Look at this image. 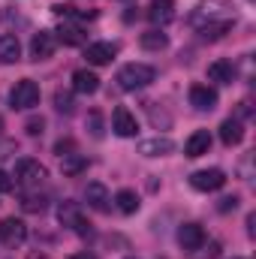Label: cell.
Returning <instances> with one entry per match:
<instances>
[{
  "label": "cell",
  "instance_id": "cell-12",
  "mask_svg": "<svg viewBox=\"0 0 256 259\" xmlns=\"http://www.w3.org/2000/svg\"><path fill=\"white\" fill-rule=\"evenodd\" d=\"M175 151V142L169 136H154V139H145L139 142V154L142 157H166Z\"/></svg>",
  "mask_w": 256,
  "mask_h": 259
},
{
  "label": "cell",
  "instance_id": "cell-3",
  "mask_svg": "<svg viewBox=\"0 0 256 259\" xmlns=\"http://www.w3.org/2000/svg\"><path fill=\"white\" fill-rule=\"evenodd\" d=\"M36 103H39V84L30 81V78L15 81V88L9 91V106L18 109V112H27V109H33Z\"/></svg>",
  "mask_w": 256,
  "mask_h": 259
},
{
  "label": "cell",
  "instance_id": "cell-24",
  "mask_svg": "<svg viewBox=\"0 0 256 259\" xmlns=\"http://www.w3.org/2000/svg\"><path fill=\"white\" fill-rule=\"evenodd\" d=\"M232 30V18H226V21H214V24H205V27H199V36L202 39H220L223 33H229Z\"/></svg>",
  "mask_w": 256,
  "mask_h": 259
},
{
  "label": "cell",
  "instance_id": "cell-9",
  "mask_svg": "<svg viewBox=\"0 0 256 259\" xmlns=\"http://www.w3.org/2000/svg\"><path fill=\"white\" fill-rule=\"evenodd\" d=\"M112 130H115L121 139H130V136L139 133V121H136V115L130 112L127 106H118V109L112 112Z\"/></svg>",
  "mask_w": 256,
  "mask_h": 259
},
{
  "label": "cell",
  "instance_id": "cell-39",
  "mask_svg": "<svg viewBox=\"0 0 256 259\" xmlns=\"http://www.w3.org/2000/svg\"><path fill=\"white\" fill-rule=\"evenodd\" d=\"M130 259H136V256H130Z\"/></svg>",
  "mask_w": 256,
  "mask_h": 259
},
{
  "label": "cell",
  "instance_id": "cell-14",
  "mask_svg": "<svg viewBox=\"0 0 256 259\" xmlns=\"http://www.w3.org/2000/svg\"><path fill=\"white\" fill-rule=\"evenodd\" d=\"M72 91L75 94H97L100 91V75L94 69H75L72 72Z\"/></svg>",
  "mask_w": 256,
  "mask_h": 259
},
{
  "label": "cell",
  "instance_id": "cell-30",
  "mask_svg": "<svg viewBox=\"0 0 256 259\" xmlns=\"http://www.w3.org/2000/svg\"><path fill=\"white\" fill-rule=\"evenodd\" d=\"M24 130H27V136H42V130H46V121H42V118H30V121L24 124Z\"/></svg>",
  "mask_w": 256,
  "mask_h": 259
},
{
  "label": "cell",
  "instance_id": "cell-26",
  "mask_svg": "<svg viewBox=\"0 0 256 259\" xmlns=\"http://www.w3.org/2000/svg\"><path fill=\"white\" fill-rule=\"evenodd\" d=\"M115 205H118L121 214H136V211H139V196L133 193V190H118Z\"/></svg>",
  "mask_w": 256,
  "mask_h": 259
},
{
  "label": "cell",
  "instance_id": "cell-18",
  "mask_svg": "<svg viewBox=\"0 0 256 259\" xmlns=\"http://www.w3.org/2000/svg\"><path fill=\"white\" fill-rule=\"evenodd\" d=\"M202 241H205V232H202L199 223H184V226L178 229V244H181L184 250H196Z\"/></svg>",
  "mask_w": 256,
  "mask_h": 259
},
{
  "label": "cell",
  "instance_id": "cell-16",
  "mask_svg": "<svg viewBox=\"0 0 256 259\" xmlns=\"http://www.w3.org/2000/svg\"><path fill=\"white\" fill-rule=\"evenodd\" d=\"M84 199H88V205H91L94 211H109V202H112L106 184H100V181H91V184L84 187Z\"/></svg>",
  "mask_w": 256,
  "mask_h": 259
},
{
  "label": "cell",
  "instance_id": "cell-33",
  "mask_svg": "<svg viewBox=\"0 0 256 259\" xmlns=\"http://www.w3.org/2000/svg\"><path fill=\"white\" fill-rule=\"evenodd\" d=\"M9 154H15V142L12 139H0V160H6Z\"/></svg>",
  "mask_w": 256,
  "mask_h": 259
},
{
  "label": "cell",
  "instance_id": "cell-10",
  "mask_svg": "<svg viewBox=\"0 0 256 259\" xmlns=\"http://www.w3.org/2000/svg\"><path fill=\"white\" fill-rule=\"evenodd\" d=\"M115 55H118V46H115V42H91V46L84 49V58H88V64L91 66L112 64Z\"/></svg>",
  "mask_w": 256,
  "mask_h": 259
},
{
  "label": "cell",
  "instance_id": "cell-32",
  "mask_svg": "<svg viewBox=\"0 0 256 259\" xmlns=\"http://www.w3.org/2000/svg\"><path fill=\"white\" fill-rule=\"evenodd\" d=\"M12 187H15V178H12L9 172H3V169H0V193H9Z\"/></svg>",
  "mask_w": 256,
  "mask_h": 259
},
{
  "label": "cell",
  "instance_id": "cell-13",
  "mask_svg": "<svg viewBox=\"0 0 256 259\" xmlns=\"http://www.w3.org/2000/svg\"><path fill=\"white\" fill-rule=\"evenodd\" d=\"M190 106L199 112H211L217 106V91L208 84H193L190 88Z\"/></svg>",
  "mask_w": 256,
  "mask_h": 259
},
{
  "label": "cell",
  "instance_id": "cell-22",
  "mask_svg": "<svg viewBox=\"0 0 256 259\" xmlns=\"http://www.w3.org/2000/svg\"><path fill=\"white\" fill-rule=\"evenodd\" d=\"M55 33H58L55 39H61L64 46H81V42H84V30H81L78 24H61Z\"/></svg>",
  "mask_w": 256,
  "mask_h": 259
},
{
  "label": "cell",
  "instance_id": "cell-21",
  "mask_svg": "<svg viewBox=\"0 0 256 259\" xmlns=\"http://www.w3.org/2000/svg\"><path fill=\"white\" fill-rule=\"evenodd\" d=\"M139 46H142L145 52H163V49L169 46V39H166V33H160V30L154 27V30H145V33L139 36Z\"/></svg>",
  "mask_w": 256,
  "mask_h": 259
},
{
  "label": "cell",
  "instance_id": "cell-4",
  "mask_svg": "<svg viewBox=\"0 0 256 259\" xmlns=\"http://www.w3.org/2000/svg\"><path fill=\"white\" fill-rule=\"evenodd\" d=\"M58 220H61V226L72 229L75 235H91V223L84 220V214H81L78 202H72V199H66V202L58 205Z\"/></svg>",
  "mask_w": 256,
  "mask_h": 259
},
{
  "label": "cell",
  "instance_id": "cell-31",
  "mask_svg": "<svg viewBox=\"0 0 256 259\" xmlns=\"http://www.w3.org/2000/svg\"><path fill=\"white\" fill-rule=\"evenodd\" d=\"M235 208H238V196H223V199L217 202V211H223V214H226V211H235Z\"/></svg>",
  "mask_w": 256,
  "mask_h": 259
},
{
  "label": "cell",
  "instance_id": "cell-36",
  "mask_svg": "<svg viewBox=\"0 0 256 259\" xmlns=\"http://www.w3.org/2000/svg\"><path fill=\"white\" fill-rule=\"evenodd\" d=\"M69 259H97L94 253H88V250H81V253H72Z\"/></svg>",
  "mask_w": 256,
  "mask_h": 259
},
{
  "label": "cell",
  "instance_id": "cell-23",
  "mask_svg": "<svg viewBox=\"0 0 256 259\" xmlns=\"http://www.w3.org/2000/svg\"><path fill=\"white\" fill-rule=\"evenodd\" d=\"M84 169H88V160H84L81 154H75V151H72V154L61 157V172L69 175V178H72V175H81Z\"/></svg>",
  "mask_w": 256,
  "mask_h": 259
},
{
  "label": "cell",
  "instance_id": "cell-15",
  "mask_svg": "<svg viewBox=\"0 0 256 259\" xmlns=\"http://www.w3.org/2000/svg\"><path fill=\"white\" fill-rule=\"evenodd\" d=\"M208 151H211V133H208V130H196L190 139L184 142V154H187L190 160L202 157V154H208Z\"/></svg>",
  "mask_w": 256,
  "mask_h": 259
},
{
  "label": "cell",
  "instance_id": "cell-8",
  "mask_svg": "<svg viewBox=\"0 0 256 259\" xmlns=\"http://www.w3.org/2000/svg\"><path fill=\"white\" fill-rule=\"evenodd\" d=\"M55 49H58L55 30H39V33H33V39H30V58H33V61H49V58L55 55Z\"/></svg>",
  "mask_w": 256,
  "mask_h": 259
},
{
  "label": "cell",
  "instance_id": "cell-37",
  "mask_svg": "<svg viewBox=\"0 0 256 259\" xmlns=\"http://www.w3.org/2000/svg\"><path fill=\"white\" fill-rule=\"evenodd\" d=\"M27 259H49L46 253H27Z\"/></svg>",
  "mask_w": 256,
  "mask_h": 259
},
{
  "label": "cell",
  "instance_id": "cell-19",
  "mask_svg": "<svg viewBox=\"0 0 256 259\" xmlns=\"http://www.w3.org/2000/svg\"><path fill=\"white\" fill-rule=\"evenodd\" d=\"M208 78L217 84H232L235 81V64L232 61H214L208 64Z\"/></svg>",
  "mask_w": 256,
  "mask_h": 259
},
{
  "label": "cell",
  "instance_id": "cell-1",
  "mask_svg": "<svg viewBox=\"0 0 256 259\" xmlns=\"http://www.w3.org/2000/svg\"><path fill=\"white\" fill-rule=\"evenodd\" d=\"M232 18V3L229 0H202L190 15L193 27H205V24H214V21H226Z\"/></svg>",
  "mask_w": 256,
  "mask_h": 259
},
{
  "label": "cell",
  "instance_id": "cell-6",
  "mask_svg": "<svg viewBox=\"0 0 256 259\" xmlns=\"http://www.w3.org/2000/svg\"><path fill=\"white\" fill-rule=\"evenodd\" d=\"M226 184V172L223 169H199L190 175V187L199 193H214Z\"/></svg>",
  "mask_w": 256,
  "mask_h": 259
},
{
  "label": "cell",
  "instance_id": "cell-29",
  "mask_svg": "<svg viewBox=\"0 0 256 259\" xmlns=\"http://www.w3.org/2000/svg\"><path fill=\"white\" fill-rule=\"evenodd\" d=\"M88 124H91V136L94 139H103V118H100V112H91L88 115Z\"/></svg>",
  "mask_w": 256,
  "mask_h": 259
},
{
  "label": "cell",
  "instance_id": "cell-35",
  "mask_svg": "<svg viewBox=\"0 0 256 259\" xmlns=\"http://www.w3.org/2000/svg\"><path fill=\"white\" fill-rule=\"evenodd\" d=\"M238 115H241V118H247V115H250V103H247V100H244V103H238Z\"/></svg>",
  "mask_w": 256,
  "mask_h": 259
},
{
  "label": "cell",
  "instance_id": "cell-27",
  "mask_svg": "<svg viewBox=\"0 0 256 259\" xmlns=\"http://www.w3.org/2000/svg\"><path fill=\"white\" fill-rule=\"evenodd\" d=\"M55 109H58L61 115H72V112H75V100H72L69 91H64V88L55 91Z\"/></svg>",
  "mask_w": 256,
  "mask_h": 259
},
{
  "label": "cell",
  "instance_id": "cell-2",
  "mask_svg": "<svg viewBox=\"0 0 256 259\" xmlns=\"http://www.w3.org/2000/svg\"><path fill=\"white\" fill-rule=\"evenodd\" d=\"M157 78V69L148 64H127L118 69V88L121 91H142Z\"/></svg>",
  "mask_w": 256,
  "mask_h": 259
},
{
  "label": "cell",
  "instance_id": "cell-5",
  "mask_svg": "<svg viewBox=\"0 0 256 259\" xmlns=\"http://www.w3.org/2000/svg\"><path fill=\"white\" fill-rule=\"evenodd\" d=\"M46 178H49V172H46V166L39 160L24 157V160L15 163V184H21V187H39Z\"/></svg>",
  "mask_w": 256,
  "mask_h": 259
},
{
  "label": "cell",
  "instance_id": "cell-11",
  "mask_svg": "<svg viewBox=\"0 0 256 259\" xmlns=\"http://www.w3.org/2000/svg\"><path fill=\"white\" fill-rule=\"evenodd\" d=\"M175 18V0H151L148 6V21L154 27H166Z\"/></svg>",
  "mask_w": 256,
  "mask_h": 259
},
{
  "label": "cell",
  "instance_id": "cell-34",
  "mask_svg": "<svg viewBox=\"0 0 256 259\" xmlns=\"http://www.w3.org/2000/svg\"><path fill=\"white\" fill-rule=\"evenodd\" d=\"M72 151H75V145H72L69 139H66V142H58V145H55V154H58V157H66V154H72Z\"/></svg>",
  "mask_w": 256,
  "mask_h": 259
},
{
  "label": "cell",
  "instance_id": "cell-17",
  "mask_svg": "<svg viewBox=\"0 0 256 259\" xmlns=\"http://www.w3.org/2000/svg\"><path fill=\"white\" fill-rule=\"evenodd\" d=\"M220 142H223L226 148L241 145V142H244V124H241L238 118H226V121L220 124Z\"/></svg>",
  "mask_w": 256,
  "mask_h": 259
},
{
  "label": "cell",
  "instance_id": "cell-38",
  "mask_svg": "<svg viewBox=\"0 0 256 259\" xmlns=\"http://www.w3.org/2000/svg\"><path fill=\"white\" fill-rule=\"evenodd\" d=\"M232 259H241V256H232Z\"/></svg>",
  "mask_w": 256,
  "mask_h": 259
},
{
  "label": "cell",
  "instance_id": "cell-25",
  "mask_svg": "<svg viewBox=\"0 0 256 259\" xmlns=\"http://www.w3.org/2000/svg\"><path fill=\"white\" fill-rule=\"evenodd\" d=\"M21 208H24L27 214H42V211L49 208V196H46V193H24Z\"/></svg>",
  "mask_w": 256,
  "mask_h": 259
},
{
  "label": "cell",
  "instance_id": "cell-20",
  "mask_svg": "<svg viewBox=\"0 0 256 259\" xmlns=\"http://www.w3.org/2000/svg\"><path fill=\"white\" fill-rule=\"evenodd\" d=\"M21 58V46L12 33H3L0 36V64H15Z\"/></svg>",
  "mask_w": 256,
  "mask_h": 259
},
{
  "label": "cell",
  "instance_id": "cell-28",
  "mask_svg": "<svg viewBox=\"0 0 256 259\" xmlns=\"http://www.w3.org/2000/svg\"><path fill=\"white\" fill-rule=\"evenodd\" d=\"M220 256V241H202L196 250H190V259H217Z\"/></svg>",
  "mask_w": 256,
  "mask_h": 259
},
{
  "label": "cell",
  "instance_id": "cell-7",
  "mask_svg": "<svg viewBox=\"0 0 256 259\" xmlns=\"http://www.w3.org/2000/svg\"><path fill=\"white\" fill-rule=\"evenodd\" d=\"M24 238H27L24 220H18V217H3V220H0V244H6V247H21Z\"/></svg>",
  "mask_w": 256,
  "mask_h": 259
}]
</instances>
